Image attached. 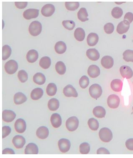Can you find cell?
Masks as SVG:
<instances>
[{
	"instance_id": "obj_1",
	"label": "cell",
	"mask_w": 133,
	"mask_h": 158,
	"mask_svg": "<svg viewBox=\"0 0 133 158\" xmlns=\"http://www.w3.org/2000/svg\"><path fill=\"white\" fill-rule=\"evenodd\" d=\"M99 136L101 140L105 143L109 142L113 139L111 131L107 127H103L100 130Z\"/></svg>"
},
{
	"instance_id": "obj_2",
	"label": "cell",
	"mask_w": 133,
	"mask_h": 158,
	"mask_svg": "<svg viewBox=\"0 0 133 158\" xmlns=\"http://www.w3.org/2000/svg\"><path fill=\"white\" fill-rule=\"evenodd\" d=\"M42 30V25L40 22L34 21L31 22L29 27V31L30 34L33 36L38 35Z\"/></svg>"
},
{
	"instance_id": "obj_3",
	"label": "cell",
	"mask_w": 133,
	"mask_h": 158,
	"mask_svg": "<svg viewBox=\"0 0 133 158\" xmlns=\"http://www.w3.org/2000/svg\"><path fill=\"white\" fill-rule=\"evenodd\" d=\"M90 94L93 99H98L101 96L102 94V89L100 85L93 84L89 89Z\"/></svg>"
},
{
	"instance_id": "obj_4",
	"label": "cell",
	"mask_w": 133,
	"mask_h": 158,
	"mask_svg": "<svg viewBox=\"0 0 133 158\" xmlns=\"http://www.w3.org/2000/svg\"><path fill=\"white\" fill-rule=\"evenodd\" d=\"M79 120L77 117L73 116L69 118L66 120V128L71 132L76 130L79 126Z\"/></svg>"
},
{
	"instance_id": "obj_5",
	"label": "cell",
	"mask_w": 133,
	"mask_h": 158,
	"mask_svg": "<svg viewBox=\"0 0 133 158\" xmlns=\"http://www.w3.org/2000/svg\"><path fill=\"white\" fill-rule=\"evenodd\" d=\"M4 68L8 74L12 75L15 73L18 70V65L16 61L10 60L6 63Z\"/></svg>"
},
{
	"instance_id": "obj_6",
	"label": "cell",
	"mask_w": 133,
	"mask_h": 158,
	"mask_svg": "<svg viewBox=\"0 0 133 158\" xmlns=\"http://www.w3.org/2000/svg\"><path fill=\"white\" fill-rule=\"evenodd\" d=\"M120 102L119 98L115 94L110 95L107 99V103L110 108H117L119 107Z\"/></svg>"
},
{
	"instance_id": "obj_7",
	"label": "cell",
	"mask_w": 133,
	"mask_h": 158,
	"mask_svg": "<svg viewBox=\"0 0 133 158\" xmlns=\"http://www.w3.org/2000/svg\"><path fill=\"white\" fill-rule=\"evenodd\" d=\"M58 146L61 152L63 153H66L69 151L71 148V142L68 139H61L58 141Z\"/></svg>"
},
{
	"instance_id": "obj_8",
	"label": "cell",
	"mask_w": 133,
	"mask_h": 158,
	"mask_svg": "<svg viewBox=\"0 0 133 158\" xmlns=\"http://www.w3.org/2000/svg\"><path fill=\"white\" fill-rule=\"evenodd\" d=\"M55 9L53 5L52 4H46L42 8L41 13L43 16H46V17H49L51 16L54 13Z\"/></svg>"
},
{
	"instance_id": "obj_9",
	"label": "cell",
	"mask_w": 133,
	"mask_h": 158,
	"mask_svg": "<svg viewBox=\"0 0 133 158\" xmlns=\"http://www.w3.org/2000/svg\"><path fill=\"white\" fill-rule=\"evenodd\" d=\"M39 14V10L37 9H30L24 11L23 16L25 19L30 20L37 18Z\"/></svg>"
},
{
	"instance_id": "obj_10",
	"label": "cell",
	"mask_w": 133,
	"mask_h": 158,
	"mask_svg": "<svg viewBox=\"0 0 133 158\" xmlns=\"http://www.w3.org/2000/svg\"><path fill=\"white\" fill-rule=\"evenodd\" d=\"M15 130L17 133H22L25 131L26 128V123L22 119H18L15 123Z\"/></svg>"
},
{
	"instance_id": "obj_11",
	"label": "cell",
	"mask_w": 133,
	"mask_h": 158,
	"mask_svg": "<svg viewBox=\"0 0 133 158\" xmlns=\"http://www.w3.org/2000/svg\"><path fill=\"white\" fill-rule=\"evenodd\" d=\"M120 72L121 76L124 78L130 79L133 76V71L130 67L123 65L120 68Z\"/></svg>"
},
{
	"instance_id": "obj_12",
	"label": "cell",
	"mask_w": 133,
	"mask_h": 158,
	"mask_svg": "<svg viewBox=\"0 0 133 158\" xmlns=\"http://www.w3.org/2000/svg\"><path fill=\"white\" fill-rule=\"evenodd\" d=\"M63 94L66 97L77 98L78 94L76 90L71 85H67L64 88Z\"/></svg>"
},
{
	"instance_id": "obj_13",
	"label": "cell",
	"mask_w": 133,
	"mask_h": 158,
	"mask_svg": "<svg viewBox=\"0 0 133 158\" xmlns=\"http://www.w3.org/2000/svg\"><path fill=\"white\" fill-rule=\"evenodd\" d=\"M16 117V114L12 110H6L3 111L2 118L3 121L6 122H11L14 120Z\"/></svg>"
},
{
	"instance_id": "obj_14",
	"label": "cell",
	"mask_w": 133,
	"mask_h": 158,
	"mask_svg": "<svg viewBox=\"0 0 133 158\" xmlns=\"http://www.w3.org/2000/svg\"><path fill=\"white\" fill-rule=\"evenodd\" d=\"M130 27V23L127 21L123 20L119 23L117 26L116 31L120 35L126 33Z\"/></svg>"
},
{
	"instance_id": "obj_15",
	"label": "cell",
	"mask_w": 133,
	"mask_h": 158,
	"mask_svg": "<svg viewBox=\"0 0 133 158\" xmlns=\"http://www.w3.org/2000/svg\"><path fill=\"white\" fill-rule=\"evenodd\" d=\"M12 142L16 148L20 149L24 147L26 143V140L24 137L22 135H17L14 137Z\"/></svg>"
},
{
	"instance_id": "obj_16",
	"label": "cell",
	"mask_w": 133,
	"mask_h": 158,
	"mask_svg": "<svg viewBox=\"0 0 133 158\" xmlns=\"http://www.w3.org/2000/svg\"><path fill=\"white\" fill-rule=\"evenodd\" d=\"M101 64L102 66L106 69H110L114 65V60L111 56H104L101 60Z\"/></svg>"
},
{
	"instance_id": "obj_17",
	"label": "cell",
	"mask_w": 133,
	"mask_h": 158,
	"mask_svg": "<svg viewBox=\"0 0 133 158\" xmlns=\"http://www.w3.org/2000/svg\"><path fill=\"white\" fill-rule=\"evenodd\" d=\"M88 75L92 78H95L100 74V69L96 65H92L89 67L87 70Z\"/></svg>"
},
{
	"instance_id": "obj_18",
	"label": "cell",
	"mask_w": 133,
	"mask_h": 158,
	"mask_svg": "<svg viewBox=\"0 0 133 158\" xmlns=\"http://www.w3.org/2000/svg\"><path fill=\"white\" fill-rule=\"evenodd\" d=\"M51 124L54 128H58L62 125V118L60 115L58 113H54L51 116L50 118Z\"/></svg>"
},
{
	"instance_id": "obj_19",
	"label": "cell",
	"mask_w": 133,
	"mask_h": 158,
	"mask_svg": "<svg viewBox=\"0 0 133 158\" xmlns=\"http://www.w3.org/2000/svg\"><path fill=\"white\" fill-rule=\"evenodd\" d=\"M86 55L87 58L91 60L96 61L100 58V54L99 51L95 48H91L87 50Z\"/></svg>"
},
{
	"instance_id": "obj_20",
	"label": "cell",
	"mask_w": 133,
	"mask_h": 158,
	"mask_svg": "<svg viewBox=\"0 0 133 158\" xmlns=\"http://www.w3.org/2000/svg\"><path fill=\"white\" fill-rule=\"evenodd\" d=\"M36 135L38 138L41 139H46L49 136V131L47 127L41 126L37 130Z\"/></svg>"
},
{
	"instance_id": "obj_21",
	"label": "cell",
	"mask_w": 133,
	"mask_h": 158,
	"mask_svg": "<svg viewBox=\"0 0 133 158\" xmlns=\"http://www.w3.org/2000/svg\"><path fill=\"white\" fill-rule=\"evenodd\" d=\"M99 40V36L95 33H91L87 36V41L89 46H95L97 44Z\"/></svg>"
},
{
	"instance_id": "obj_22",
	"label": "cell",
	"mask_w": 133,
	"mask_h": 158,
	"mask_svg": "<svg viewBox=\"0 0 133 158\" xmlns=\"http://www.w3.org/2000/svg\"><path fill=\"white\" fill-rule=\"evenodd\" d=\"M123 84V82L120 79H114L111 82V88L114 92H120L122 90Z\"/></svg>"
},
{
	"instance_id": "obj_23",
	"label": "cell",
	"mask_w": 133,
	"mask_h": 158,
	"mask_svg": "<svg viewBox=\"0 0 133 158\" xmlns=\"http://www.w3.org/2000/svg\"><path fill=\"white\" fill-rule=\"evenodd\" d=\"M38 146L34 143H30L27 145L25 149L26 154H38Z\"/></svg>"
},
{
	"instance_id": "obj_24",
	"label": "cell",
	"mask_w": 133,
	"mask_h": 158,
	"mask_svg": "<svg viewBox=\"0 0 133 158\" xmlns=\"http://www.w3.org/2000/svg\"><path fill=\"white\" fill-rule=\"evenodd\" d=\"M14 102L16 105H19L24 103L27 100L25 95L22 92H18L14 96Z\"/></svg>"
},
{
	"instance_id": "obj_25",
	"label": "cell",
	"mask_w": 133,
	"mask_h": 158,
	"mask_svg": "<svg viewBox=\"0 0 133 158\" xmlns=\"http://www.w3.org/2000/svg\"><path fill=\"white\" fill-rule=\"evenodd\" d=\"M38 52L35 50H31L28 51L26 54V59L29 63H33L38 59Z\"/></svg>"
},
{
	"instance_id": "obj_26",
	"label": "cell",
	"mask_w": 133,
	"mask_h": 158,
	"mask_svg": "<svg viewBox=\"0 0 133 158\" xmlns=\"http://www.w3.org/2000/svg\"><path fill=\"white\" fill-rule=\"evenodd\" d=\"M93 114L96 118H103L106 115V110L102 106H97L93 109Z\"/></svg>"
},
{
	"instance_id": "obj_27",
	"label": "cell",
	"mask_w": 133,
	"mask_h": 158,
	"mask_svg": "<svg viewBox=\"0 0 133 158\" xmlns=\"http://www.w3.org/2000/svg\"><path fill=\"white\" fill-rule=\"evenodd\" d=\"M33 81L36 84L39 85L44 84L46 81V78L43 73H37L34 76Z\"/></svg>"
},
{
	"instance_id": "obj_28",
	"label": "cell",
	"mask_w": 133,
	"mask_h": 158,
	"mask_svg": "<svg viewBox=\"0 0 133 158\" xmlns=\"http://www.w3.org/2000/svg\"><path fill=\"white\" fill-rule=\"evenodd\" d=\"M43 90L40 88H37L31 91V98L34 100H37L43 96Z\"/></svg>"
},
{
	"instance_id": "obj_29",
	"label": "cell",
	"mask_w": 133,
	"mask_h": 158,
	"mask_svg": "<svg viewBox=\"0 0 133 158\" xmlns=\"http://www.w3.org/2000/svg\"><path fill=\"white\" fill-rule=\"evenodd\" d=\"M86 33L81 28H77L74 32V37L78 41L82 42L84 40Z\"/></svg>"
},
{
	"instance_id": "obj_30",
	"label": "cell",
	"mask_w": 133,
	"mask_h": 158,
	"mask_svg": "<svg viewBox=\"0 0 133 158\" xmlns=\"http://www.w3.org/2000/svg\"><path fill=\"white\" fill-rule=\"evenodd\" d=\"M55 50L57 53L62 54L65 53L66 50L65 43L62 41H59L56 43L54 47Z\"/></svg>"
},
{
	"instance_id": "obj_31",
	"label": "cell",
	"mask_w": 133,
	"mask_h": 158,
	"mask_svg": "<svg viewBox=\"0 0 133 158\" xmlns=\"http://www.w3.org/2000/svg\"><path fill=\"white\" fill-rule=\"evenodd\" d=\"M59 100L56 98H52L49 101L48 107L50 110L54 111L59 108Z\"/></svg>"
},
{
	"instance_id": "obj_32",
	"label": "cell",
	"mask_w": 133,
	"mask_h": 158,
	"mask_svg": "<svg viewBox=\"0 0 133 158\" xmlns=\"http://www.w3.org/2000/svg\"><path fill=\"white\" fill-rule=\"evenodd\" d=\"M51 60L50 58L47 56H45L41 58L39 61V65L44 69H47L50 66Z\"/></svg>"
},
{
	"instance_id": "obj_33",
	"label": "cell",
	"mask_w": 133,
	"mask_h": 158,
	"mask_svg": "<svg viewBox=\"0 0 133 158\" xmlns=\"http://www.w3.org/2000/svg\"><path fill=\"white\" fill-rule=\"evenodd\" d=\"M88 16L87 10L85 8H81L78 13V19L82 22L88 21L89 20L88 18H87Z\"/></svg>"
},
{
	"instance_id": "obj_34",
	"label": "cell",
	"mask_w": 133,
	"mask_h": 158,
	"mask_svg": "<svg viewBox=\"0 0 133 158\" xmlns=\"http://www.w3.org/2000/svg\"><path fill=\"white\" fill-rule=\"evenodd\" d=\"M46 94L49 96H54L57 92V87L54 83H50L46 89Z\"/></svg>"
},
{
	"instance_id": "obj_35",
	"label": "cell",
	"mask_w": 133,
	"mask_h": 158,
	"mask_svg": "<svg viewBox=\"0 0 133 158\" xmlns=\"http://www.w3.org/2000/svg\"><path fill=\"white\" fill-rule=\"evenodd\" d=\"M55 69L58 74L62 75L66 72V68L65 64L62 61L57 62L55 65Z\"/></svg>"
},
{
	"instance_id": "obj_36",
	"label": "cell",
	"mask_w": 133,
	"mask_h": 158,
	"mask_svg": "<svg viewBox=\"0 0 133 158\" xmlns=\"http://www.w3.org/2000/svg\"><path fill=\"white\" fill-rule=\"evenodd\" d=\"M3 53H2V59L5 60L9 58L11 53V49L10 47L8 45H4L2 48Z\"/></svg>"
},
{
	"instance_id": "obj_37",
	"label": "cell",
	"mask_w": 133,
	"mask_h": 158,
	"mask_svg": "<svg viewBox=\"0 0 133 158\" xmlns=\"http://www.w3.org/2000/svg\"><path fill=\"white\" fill-rule=\"evenodd\" d=\"M87 123H88L89 127L92 131H97L99 128V122L95 118H90L88 120Z\"/></svg>"
},
{
	"instance_id": "obj_38",
	"label": "cell",
	"mask_w": 133,
	"mask_h": 158,
	"mask_svg": "<svg viewBox=\"0 0 133 158\" xmlns=\"http://www.w3.org/2000/svg\"><path fill=\"white\" fill-rule=\"evenodd\" d=\"M65 6L67 10L73 11L77 10L79 8L80 3L78 2H65Z\"/></svg>"
},
{
	"instance_id": "obj_39",
	"label": "cell",
	"mask_w": 133,
	"mask_h": 158,
	"mask_svg": "<svg viewBox=\"0 0 133 158\" xmlns=\"http://www.w3.org/2000/svg\"><path fill=\"white\" fill-rule=\"evenodd\" d=\"M123 14V11L121 8L116 7L114 8L112 10L111 15L114 18L119 19L122 16Z\"/></svg>"
},
{
	"instance_id": "obj_40",
	"label": "cell",
	"mask_w": 133,
	"mask_h": 158,
	"mask_svg": "<svg viewBox=\"0 0 133 158\" xmlns=\"http://www.w3.org/2000/svg\"><path fill=\"white\" fill-rule=\"evenodd\" d=\"M123 58L127 62H133V50H126L123 53Z\"/></svg>"
},
{
	"instance_id": "obj_41",
	"label": "cell",
	"mask_w": 133,
	"mask_h": 158,
	"mask_svg": "<svg viewBox=\"0 0 133 158\" xmlns=\"http://www.w3.org/2000/svg\"><path fill=\"white\" fill-rule=\"evenodd\" d=\"M90 151V146L87 143H83L80 146V152L81 154H87Z\"/></svg>"
},
{
	"instance_id": "obj_42",
	"label": "cell",
	"mask_w": 133,
	"mask_h": 158,
	"mask_svg": "<svg viewBox=\"0 0 133 158\" xmlns=\"http://www.w3.org/2000/svg\"><path fill=\"white\" fill-rule=\"evenodd\" d=\"M79 84L82 89H86L89 84V79L86 76H83L79 80Z\"/></svg>"
},
{
	"instance_id": "obj_43",
	"label": "cell",
	"mask_w": 133,
	"mask_h": 158,
	"mask_svg": "<svg viewBox=\"0 0 133 158\" xmlns=\"http://www.w3.org/2000/svg\"><path fill=\"white\" fill-rule=\"evenodd\" d=\"M18 77L19 80L22 83H25L27 81L28 78L27 73L26 71L23 70L18 71Z\"/></svg>"
},
{
	"instance_id": "obj_44",
	"label": "cell",
	"mask_w": 133,
	"mask_h": 158,
	"mask_svg": "<svg viewBox=\"0 0 133 158\" xmlns=\"http://www.w3.org/2000/svg\"><path fill=\"white\" fill-rule=\"evenodd\" d=\"M62 24L64 27L69 30H73L75 26V23L72 20L63 21Z\"/></svg>"
},
{
	"instance_id": "obj_45",
	"label": "cell",
	"mask_w": 133,
	"mask_h": 158,
	"mask_svg": "<svg viewBox=\"0 0 133 158\" xmlns=\"http://www.w3.org/2000/svg\"><path fill=\"white\" fill-rule=\"evenodd\" d=\"M104 30L106 33L111 34L112 33L114 30V24L111 23H107L104 27Z\"/></svg>"
},
{
	"instance_id": "obj_46",
	"label": "cell",
	"mask_w": 133,
	"mask_h": 158,
	"mask_svg": "<svg viewBox=\"0 0 133 158\" xmlns=\"http://www.w3.org/2000/svg\"><path fill=\"white\" fill-rule=\"evenodd\" d=\"M11 128L10 127L8 126H4L2 127V131H3V139L6 137L10 134L11 132Z\"/></svg>"
},
{
	"instance_id": "obj_47",
	"label": "cell",
	"mask_w": 133,
	"mask_h": 158,
	"mask_svg": "<svg viewBox=\"0 0 133 158\" xmlns=\"http://www.w3.org/2000/svg\"><path fill=\"white\" fill-rule=\"evenodd\" d=\"M124 20L127 21L130 24L133 21V14L131 12L127 13L125 15Z\"/></svg>"
},
{
	"instance_id": "obj_48",
	"label": "cell",
	"mask_w": 133,
	"mask_h": 158,
	"mask_svg": "<svg viewBox=\"0 0 133 158\" xmlns=\"http://www.w3.org/2000/svg\"><path fill=\"white\" fill-rule=\"evenodd\" d=\"M126 146L129 150L133 151V139H130L127 140Z\"/></svg>"
},
{
	"instance_id": "obj_49",
	"label": "cell",
	"mask_w": 133,
	"mask_h": 158,
	"mask_svg": "<svg viewBox=\"0 0 133 158\" xmlns=\"http://www.w3.org/2000/svg\"><path fill=\"white\" fill-rule=\"evenodd\" d=\"M15 4L16 7L19 9H23L26 7L27 6V2H15Z\"/></svg>"
},
{
	"instance_id": "obj_50",
	"label": "cell",
	"mask_w": 133,
	"mask_h": 158,
	"mask_svg": "<svg viewBox=\"0 0 133 158\" xmlns=\"http://www.w3.org/2000/svg\"><path fill=\"white\" fill-rule=\"evenodd\" d=\"M97 154H110L109 151L106 148H100L98 150L97 152Z\"/></svg>"
},
{
	"instance_id": "obj_51",
	"label": "cell",
	"mask_w": 133,
	"mask_h": 158,
	"mask_svg": "<svg viewBox=\"0 0 133 158\" xmlns=\"http://www.w3.org/2000/svg\"><path fill=\"white\" fill-rule=\"evenodd\" d=\"M2 154H14L15 152H14V150H13L12 149H10V148H6V149L3 150V152H2Z\"/></svg>"
},
{
	"instance_id": "obj_52",
	"label": "cell",
	"mask_w": 133,
	"mask_h": 158,
	"mask_svg": "<svg viewBox=\"0 0 133 158\" xmlns=\"http://www.w3.org/2000/svg\"><path fill=\"white\" fill-rule=\"evenodd\" d=\"M132 109H133V108H132Z\"/></svg>"
},
{
	"instance_id": "obj_53",
	"label": "cell",
	"mask_w": 133,
	"mask_h": 158,
	"mask_svg": "<svg viewBox=\"0 0 133 158\" xmlns=\"http://www.w3.org/2000/svg\"></svg>"
}]
</instances>
